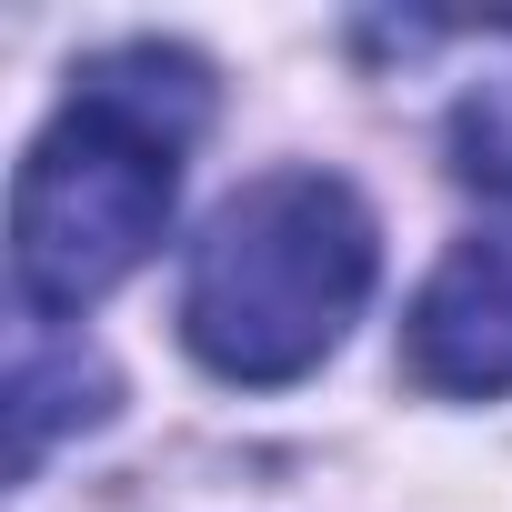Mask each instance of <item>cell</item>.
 <instances>
[{"mask_svg":"<svg viewBox=\"0 0 512 512\" xmlns=\"http://www.w3.org/2000/svg\"><path fill=\"white\" fill-rule=\"evenodd\" d=\"M372 211L332 171H262L211 211L181 272V342L221 382H302L372 292Z\"/></svg>","mask_w":512,"mask_h":512,"instance_id":"cell-2","label":"cell"},{"mask_svg":"<svg viewBox=\"0 0 512 512\" xmlns=\"http://www.w3.org/2000/svg\"><path fill=\"white\" fill-rule=\"evenodd\" d=\"M402 352H412V382H432V392H462V402L512 392V231L462 241L422 282Z\"/></svg>","mask_w":512,"mask_h":512,"instance_id":"cell-3","label":"cell"},{"mask_svg":"<svg viewBox=\"0 0 512 512\" xmlns=\"http://www.w3.org/2000/svg\"><path fill=\"white\" fill-rule=\"evenodd\" d=\"M201 121H211V71L191 51L131 41L81 71V91L11 181V282L31 322L91 312L161 251L181 151L201 141Z\"/></svg>","mask_w":512,"mask_h":512,"instance_id":"cell-1","label":"cell"},{"mask_svg":"<svg viewBox=\"0 0 512 512\" xmlns=\"http://www.w3.org/2000/svg\"><path fill=\"white\" fill-rule=\"evenodd\" d=\"M492 51H502V71L452 101V171L472 191H502L512 201V21L492 31Z\"/></svg>","mask_w":512,"mask_h":512,"instance_id":"cell-5","label":"cell"},{"mask_svg":"<svg viewBox=\"0 0 512 512\" xmlns=\"http://www.w3.org/2000/svg\"><path fill=\"white\" fill-rule=\"evenodd\" d=\"M101 412H111V372L81 342H51V322L21 312V352H11V442H21V472H41V452L71 422H101Z\"/></svg>","mask_w":512,"mask_h":512,"instance_id":"cell-4","label":"cell"}]
</instances>
